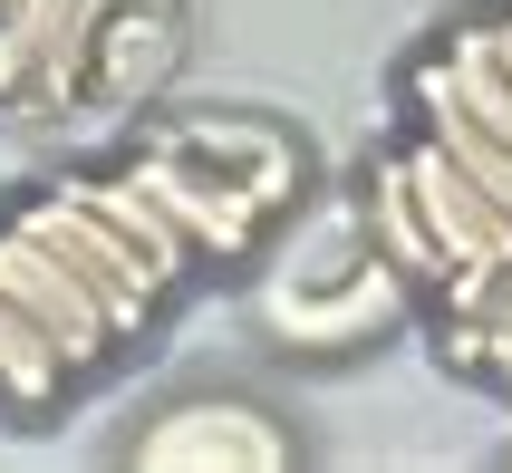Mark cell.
Returning <instances> with one entry per match:
<instances>
[{
    "label": "cell",
    "instance_id": "obj_1",
    "mask_svg": "<svg viewBox=\"0 0 512 473\" xmlns=\"http://www.w3.org/2000/svg\"><path fill=\"white\" fill-rule=\"evenodd\" d=\"M10 223H29L49 251H68V261H78L87 290L107 300L116 338H145V319L174 300V280L155 271V261H145V251L126 242V232H116L87 194H78V174H68V184H39V194H20V203H10Z\"/></svg>",
    "mask_w": 512,
    "mask_h": 473
},
{
    "label": "cell",
    "instance_id": "obj_2",
    "mask_svg": "<svg viewBox=\"0 0 512 473\" xmlns=\"http://www.w3.org/2000/svg\"><path fill=\"white\" fill-rule=\"evenodd\" d=\"M126 174L165 203V223L194 242V261H252V251H261V223H271V213H261V194H252L232 165L194 155L174 126H165V136H145L136 155H126Z\"/></svg>",
    "mask_w": 512,
    "mask_h": 473
},
{
    "label": "cell",
    "instance_id": "obj_3",
    "mask_svg": "<svg viewBox=\"0 0 512 473\" xmlns=\"http://www.w3.org/2000/svg\"><path fill=\"white\" fill-rule=\"evenodd\" d=\"M0 290H10L39 329H49V348L68 358V377H97V367L126 348V338H116V319H107V300L87 290V271L68 261V251H49L29 223H10V213H0Z\"/></svg>",
    "mask_w": 512,
    "mask_h": 473
},
{
    "label": "cell",
    "instance_id": "obj_4",
    "mask_svg": "<svg viewBox=\"0 0 512 473\" xmlns=\"http://www.w3.org/2000/svg\"><path fill=\"white\" fill-rule=\"evenodd\" d=\"M136 464H165V473H281L290 464V435L261 406H242V396H194V406H174V416H155L136 435Z\"/></svg>",
    "mask_w": 512,
    "mask_h": 473
},
{
    "label": "cell",
    "instance_id": "obj_5",
    "mask_svg": "<svg viewBox=\"0 0 512 473\" xmlns=\"http://www.w3.org/2000/svg\"><path fill=\"white\" fill-rule=\"evenodd\" d=\"M397 155H406V184H416V203H426V232H435V251H445V280L455 271H484V261H503L512 251V213L474 184V174L445 155V145L426 136V126H406L397 136Z\"/></svg>",
    "mask_w": 512,
    "mask_h": 473
},
{
    "label": "cell",
    "instance_id": "obj_6",
    "mask_svg": "<svg viewBox=\"0 0 512 473\" xmlns=\"http://www.w3.org/2000/svg\"><path fill=\"white\" fill-rule=\"evenodd\" d=\"M174 58H184V0H116L97 29V58H87V97L136 107L145 87L174 78Z\"/></svg>",
    "mask_w": 512,
    "mask_h": 473
},
{
    "label": "cell",
    "instance_id": "obj_7",
    "mask_svg": "<svg viewBox=\"0 0 512 473\" xmlns=\"http://www.w3.org/2000/svg\"><path fill=\"white\" fill-rule=\"evenodd\" d=\"M358 232H368V251L406 280V290H445V251H435V232H426V203H416V184H406L397 145L358 174Z\"/></svg>",
    "mask_w": 512,
    "mask_h": 473
},
{
    "label": "cell",
    "instance_id": "obj_8",
    "mask_svg": "<svg viewBox=\"0 0 512 473\" xmlns=\"http://www.w3.org/2000/svg\"><path fill=\"white\" fill-rule=\"evenodd\" d=\"M174 136L194 145V155H213V165H232L261 194V213H281V203L300 194V145H290L281 126H261V116H184Z\"/></svg>",
    "mask_w": 512,
    "mask_h": 473
},
{
    "label": "cell",
    "instance_id": "obj_9",
    "mask_svg": "<svg viewBox=\"0 0 512 473\" xmlns=\"http://www.w3.org/2000/svg\"><path fill=\"white\" fill-rule=\"evenodd\" d=\"M116 0H58L49 39H39V68H29V97L20 107L58 116V107H87V58H97V29H107Z\"/></svg>",
    "mask_w": 512,
    "mask_h": 473
},
{
    "label": "cell",
    "instance_id": "obj_10",
    "mask_svg": "<svg viewBox=\"0 0 512 473\" xmlns=\"http://www.w3.org/2000/svg\"><path fill=\"white\" fill-rule=\"evenodd\" d=\"M78 194L97 203V213H107V223H116L126 242L145 251V261H155V271L174 280V290H184V271H194V242H184V232L165 223V203L145 194L136 174H126V165H107V174H78Z\"/></svg>",
    "mask_w": 512,
    "mask_h": 473
},
{
    "label": "cell",
    "instance_id": "obj_11",
    "mask_svg": "<svg viewBox=\"0 0 512 473\" xmlns=\"http://www.w3.org/2000/svg\"><path fill=\"white\" fill-rule=\"evenodd\" d=\"M58 396H68V358L49 348V329L29 319L10 290H0V406H20V416H49Z\"/></svg>",
    "mask_w": 512,
    "mask_h": 473
},
{
    "label": "cell",
    "instance_id": "obj_12",
    "mask_svg": "<svg viewBox=\"0 0 512 473\" xmlns=\"http://www.w3.org/2000/svg\"><path fill=\"white\" fill-rule=\"evenodd\" d=\"M406 116H416V126H426V136H435V145H445V155H455V165L512 213V145H503V136H484L455 97H426V87H406Z\"/></svg>",
    "mask_w": 512,
    "mask_h": 473
},
{
    "label": "cell",
    "instance_id": "obj_13",
    "mask_svg": "<svg viewBox=\"0 0 512 473\" xmlns=\"http://www.w3.org/2000/svg\"><path fill=\"white\" fill-rule=\"evenodd\" d=\"M49 20H58V0H0V107L29 97V68H39Z\"/></svg>",
    "mask_w": 512,
    "mask_h": 473
},
{
    "label": "cell",
    "instance_id": "obj_14",
    "mask_svg": "<svg viewBox=\"0 0 512 473\" xmlns=\"http://www.w3.org/2000/svg\"><path fill=\"white\" fill-rule=\"evenodd\" d=\"M445 358L484 387H512V309L503 319H445Z\"/></svg>",
    "mask_w": 512,
    "mask_h": 473
},
{
    "label": "cell",
    "instance_id": "obj_15",
    "mask_svg": "<svg viewBox=\"0 0 512 473\" xmlns=\"http://www.w3.org/2000/svg\"><path fill=\"white\" fill-rule=\"evenodd\" d=\"M484 20H493V49H503V68H512V0H503V10H484Z\"/></svg>",
    "mask_w": 512,
    "mask_h": 473
}]
</instances>
